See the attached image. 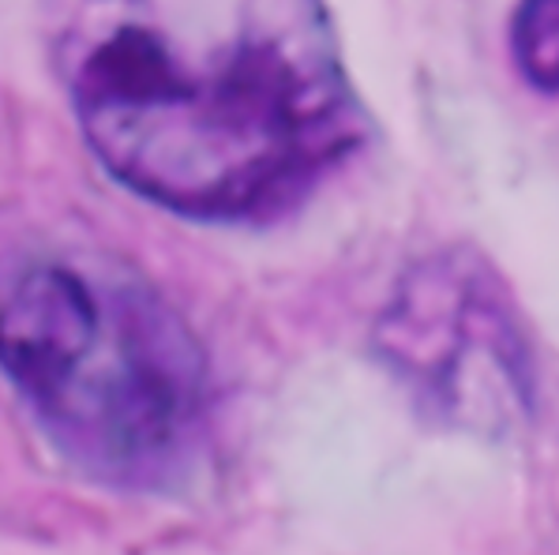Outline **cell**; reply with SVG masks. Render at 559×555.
<instances>
[{"label": "cell", "mask_w": 559, "mask_h": 555, "mask_svg": "<svg viewBox=\"0 0 559 555\" xmlns=\"http://www.w3.org/2000/svg\"><path fill=\"white\" fill-rule=\"evenodd\" d=\"M511 53L533 87L559 94V0H519Z\"/></svg>", "instance_id": "cell-4"}, {"label": "cell", "mask_w": 559, "mask_h": 555, "mask_svg": "<svg viewBox=\"0 0 559 555\" xmlns=\"http://www.w3.org/2000/svg\"><path fill=\"white\" fill-rule=\"evenodd\" d=\"M57 68L94 158L195 221L297 207L368 132L323 0H72Z\"/></svg>", "instance_id": "cell-1"}, {"label": "cell", "mask_w": 559, "mask_h": 555, "mask_svg": "<svg viewBox=\"0 0 559 555\" xmlns=\"http://www.w3.org/2000/svg\"><path fill=\"white\" fill-rule=\"evenodd\" d=\"M0 369L87 473L166 484L192 462L206 369L192 330L102 255L34 252L0 270Z\"/></svg>", "instance_id": "cell-2"}, {"label": "cell", "mask_w": 559, "mask_h": 555, "mask_svg": "<svg viewBox=\"0 0 559 555\" xmlns=\"http://www.w3.org/2000/svg\"><path fill=\"white\" fill-rule=\"evenodd\" d=\"M391 353L425 387L459 398V372L488 364L522 383V349L496 297L466 267H428L391 319Z\"/></svg>", "instance_id": "cell-3"}]
</instances>
